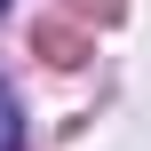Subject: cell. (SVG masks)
I'll return each mask as SVG.
<instances>
[{
  "label": "cell",
  "mask_w": 151,
  "mask_h": 151,
  "mask_svg": "<svg viewBox=\"0 0 151 151\" xmlns=\"http://www.w3.org/2000/svg\"><path fill=\"white\" fill-rule=\"evenodd\" d=\"M0 16H8V0H0Z\"/></svg>",
  "instance_id": "3"
},
{
  "label": "cell",
  "mask_w": 151,
  "mask_h": 151,
  "mask_svg": "<svg viewBox=\"0 0 151 151\" xmlns=\"http://www.w3.org/2000/svg\"><path fill=\"white\" fill-rule=\"evenodd\" d=\"M16 143H24V127H16V96L0 88V151H16Z\"/></svg>",
  "instance_id": "2"
},
{
  "label": "cell",
  "mask_w": 151,
  "mask_h": 151,
  "mask_svg": "<svg viewBox=\"0 0 151 151\" xmlns=\"http://www.w3.org/2000/svg\"><path fill=\"white\" fill-rule=\"evenodd\" d=\"M32 40H40V56H56V64H80V56H88V40H80L72 24H40Z\"/></svg>",
  "instance_id": "1"
}]
</instances>
